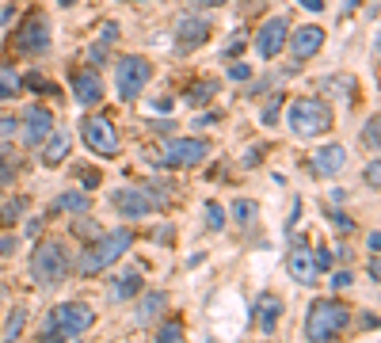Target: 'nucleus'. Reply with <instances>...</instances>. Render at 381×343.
<instances>
[{
    "mask_svg": "<svg viewBox=\"0 0 381 343\" xmlns=\"http://www.w3.org/2000/svg\"><path fill=\"white\" fill-rule=\"evenodd\" d=\"M141 294V275L137 271H126L123 279L111 282V301H134Z\"/></svg>",
    "mask_w": 381,
    "mask_h": 343,
    "instance_id": "nucleus-22",
    "label": "nucleus"
},
{
    "mask_svg": "<svg viewBox=\"0 0 381 343\" xmlns=\"http://www.w3.org/2000/svg\"><path fill=\"white\" fill-rule=\"evenodd\" d=\"M206 38H210V23L202 20V15H187V20H180V27H176V46H180V54L199 50Z\"/></svg>",
    "mask_w": 381,
    "mask_h": 343,
    "instance_id": "nucleus-15",
    "label": "nucleus"
},
{
    "mask_svg": "<svg viewBox=\"0 0 381 343\" xmlns=\"http://www.w3.org/2000/svg\"><path fill=\"white\" fill-rule=\"evenodd\" d=\"M72 96H77L80 107H95V103H103V80H100V73H92V69L72 73Z\"/></svg>",
    "mask_w": 381,
    "mask_h": 343,
    "instance_id": "nucleus-14",
    "label": "nucleus"
},
{
    "mask_svg": "<svg viewBox=\"0 0 381 343\" xmlns=\"http://www.w3.org/2000/svg\"><path fill=\"white\" fill-rule=\"evenodd\" d=\"M313 264H317V271H328V267L336 264V259H332V248H317L313 252Z\"/></svg>",
    "mask_w": 381,
    "mask_h": 343,
    "instance_id": "nucleus-36",
    "label": "nucleus"
},
{
    "mask_svg": "<svg viewBox=\"0 0 381 343\" xmlns=\"http://www.w3.org/2000/svg\"><path fill=\"white\" fill-rule=\"evenodd\" d=\"M149 77H153L149 57H141V54H126L123 61H118V73H115L118 96H123V100H137V96L145 92V84H149Z\"/></svg>",
    "mask_w": 381,
    "mask_h": 343,
    "instance_id": "nucleus-8",
    "label": "nucleus"
},
{
    "mask_svg": "<svg viewBox=\"0 0 381 343\" xmlns=\"http://www.w3.org/2000/svg\"><path fill=\"white\" fill-rule=\"evenodd\" d=\"M95 321L92 305H84V301H61V305L50 309V317H46L42 332L46 336H80V332H88Z\"/></svg>",
    "mask_w": 381,
    "mask_h": 343,
    "instance_id": "nucleus-5",
    "label": "nucleus"
},
{
    "mask_svg": "<svg viewBox=\"0 0 381 343\" xmlns=\"http://www.w3.org/2000/svg\"><path fill=\"white\" fill-rule=\"evenodd\" d=\"M332 107L324 100H294L290 103V130L297 137H320L332 130Z\"/></svg>",
    "mask_w": 381,
    "mask_h": 343,
    "instance_id": "nucleus-4",
    "label": "nucleus"
},
{
    "mask_svg": "<svg viewBox=\"0 0 381 343\" xmlns=\"http://www.w3.org/2000/svg\"><path fill=\"white\" fill-rule=\"evenodd\" d=\"M69 145H72V137L65 134V130H61V134H58V130H54V134H50V137H46V142H42V165L58 168L61 160L69 157Z\"/></svg>",
    "mask_w": 381,
    "mask_h": 343,
    "instance_id": "nucleus-20",
    "label": "nucleus"
},
{
    "mask_svg": "<svg viewBox=\"0 0 381 343\" xmlns=\"http://www.w3.org/2000/svg\"><path fill=\"white\" fill-rule=\"evenodd\" d=\"M61 4H72V0H61Z\"/></svg>",
    "mask_w": 381,
    "mask_h": 343,
    "instance_id": "nucleus-53",
    "label": "nucleus"
},
{
    "mask_svg": "<svg viewBox=\"0 0 381 343\" xmlns=\"http://www.w3.org/2000/svg\"><path fill=\"white\" fill-rule=\"evenodd\" d=\"M302 8H309V12H324V0H297Z\"/></svg>",
    "mask_w": 381,
    "mask_h": 343,
    "instance_id": "nucleus-48",
    "label": "nucleus"
},
{
    "mask_svg": "<svg viewBox=\"0 0 381 343\" xmlns=\"http://www.w3.org/2000/svg\"><path fill=\"white\" fill-rule=\"evenodd\" d=\"M23 210H27V199H12V202H4V206H0V229L15 225Z\"/></svg>",
    "mask_w": 381,
    "mask_h": 343,
    "instance_id": "nucleus-27",
    "label": "nucleus"
},
{
    "mask_svg": "<svg viewBox=\"0 0 381 343\" xmlns=\"http://www.w3.org/2000/svg\"><path fill=\"white\" fill-rule=\"evenodd\" d=\"M263 157V149H248V157H244V168H256V160Z\"/></svg>",
    "mask_w": 381,
    "mask_h": 343,
    "instance_id": "nucleus-47",
    "label": "nucleus"
},
{
    "mask_svg": "<svg viewBox=\"0 0 381 343\" xmlns=\"http://www.w3.org/2000/svg\"><path fill=\"white\" fill-rule=\"evenodd\" d=\"M362 179H366V183L374 187V191L381 187V168H378V160H370V165H366V172H362Z\"/></svg>",
    "mask_w": 381,
    "mask_h": 343,
    "instance_id": "nucleus-37",
    "label": "nucleus"
},
{
    "mask_svg": "<svg viewBox=\"0 0 381 343\" xmlns=\"http://www.w3.org/2000/svg\"><path fill=\"white\" fill-rule=\"evenodd\" d=\"M366 248H370V256H378V248H381V233H378V229H370V233H366Z\"/></svg>",
    "mask_w": 381,
    "mask_h": 343,
    "instance_id": "nucleus-43",
    "label": "nucleus"
},
{
    "mask_svg": "<svg viewBox=\"0 0 381 343\" xmlns=\"http://www.w3.org/2000/svg\"><path fill=\"white\" fill-rule=\"evenodd\" d=\"M206 229H225V210L217 206V202H206Z\"/></svg>",
    "mask_w": 381,
    "mask_h": 343,
    "instance_id": "nucleus-33",
    "label": "nucleus"
},
{
    "mask_svg": "<svg viewBox=\"0 0 381 343\" xmlns=\"http://www.w3.org/2000/svg\"><path fill=\"white\" fill-rule=\"evenodd\" d=\"M20 88H23L20 73H12L8 65H0V100H15V96H20Z\"/></svg>",
    "mask_w": 381,
    "mask_h": 343,
    "instance_id": "nucleus-25",
    "label": "nucleus"
},
{
    "mask_svg": "<svg viewBox=\"0 0 381 343\" xmlns=\"http://www.w3.org/2000/svg\"><path fill=\"white\" fill-rule=\"evenodd\" d=\"M54 134V114L42 107V103H31L27 111H23V142L31 145V149H42V142Z\"/></svg>",
    "mask_w": 381,
    "mask_h": 343,
    "instance_id": "nucleus-11",
    "label": "nucleus"
},
{
    "mask_svg": "<svg viewBox=\"0 0 381 343\" xmlns=\"http://www.w3.org/2000/svg\"><path fill=\"white\" fill-rule=\"evenodd\" d=\"M27 84H31V88H38V92H50V96H54V92H58V88H54V84H50V80H42V77H35V73H31V77H27Z\"/></svg>",
    "mask_w": 381,
    "mask_h": 343,
    "instance_id": "nucleus-41",
    "label": "nucleus"
},
{
    "mask_svg": "<svg viewBox=\"0 0 381 343\" xmlns=\"http://www.w3.org/2000/svg\"><path fill=\"white\" fill-rule=\"evenodd\" d=\"M118 23H103V31H100V38H95V46H92V65H103L107 61V54H111V46L118 43Z\"/></svg>",
    "mask_w": 381,
    "mask_h": 343,
    "instance_id": "nucleus-21",
    "label": "nucleus"
},
{
    "mask_svg": "<svg viewBox=\"0 0 381 343\" xmlns=\"http://www.w3.org/2000/svg\"><path fill=\"white\" fill-rule=\"evenodd\" d=\"M332 225L339 229V233H355V218H347V214H336V210H332Z\"/></svg>",
    "mask_w": 381,
    "mask_h": 343,
    "instance_id": "nucleus-35",
    "label": "nucleus"
},
{
    "mask_svg": "<svg viewBox=\"0 0 381 343\" xmlns=\"http://www.w3.org/2000/svg\"><path fill=\"white\" fill-rule=\"evenodd\" d=\"M15 130H20V122H15V119H0V137H12Z\"/></svg>",
    "mask_w": 381,
    "mask_h": 343,
    "instance_id": "nucleus-44",
    "label": "nucleus"
},
{
    "mask_svg": "<svg viewBox=\"0 0 381 343\" xmlns=\"http://www.w3.org/2000/svg\"><path fill=\"white\" fill-rule=\"evenodd\" d=\"M290 54L297 57V61H309V57H317V50L324 46V31L317 27V23H309V27H297L294 38H286Z\"/></svg>",
    "mask_w": 381,
    "mask_h": 343,
    "instance_id": "nucleus-13",
    "label": "nucleus"
},
{
    "mask_svg": "<svg viewBox=\"0 0 381 343\" xmlns=\"http://www.w3.org/2000/svg\"><path fill=\"white\" fill-rule=\"evenodd\" d=\"M111 206L134 222V218H149V214H157V210H164L168 199L157 195V191H145V187H118L115 199H111Z\"/></svg>",
    "mask_w": 381,
    "mask_h": 343,
    "instance_id": "nucleus-6",
    "label": "nucleus"
},
{
    "mask_svg": "<svg viewBox=\"0 0 381 343\" xmlns=\"http://www.w3.org/2000/svg\"><path fill=\"white\" fill-rule=\"evenodd\" d=\"M244 43H248V31H237V35H233L229 38V43H225V57H233V54H240V50H244Z\"/></svg>",
    "mask_w": 381,
    "mask_h": 343,
    "instance_id": "nucleus-34",
    "label": "nucleus"
},
{
    "mask_svg": "<svg viewBox=\"0 0 381 343\" xmlns=\"http://www.w3.org/2000/svg\"><path fill=\"white\" fill-rule=\"evenodd\" d=\"M15 248H20V236H12V233L0 236V256H15Z\"/></svg>",
    "mask_w": 381,
    "mask_h": 343,
    "instance_id": "nucleus-38",
    "label": "nucleus"
},
{
    "mask_svg": "<svg viewBox=\"0 0 381 343\" xmlns=\"http://www.w3.org/2000/svg\"><path fill=\"white\" fill-rule=\"evenodd\" d=\"M23 324H27V309H12V317H8V324H4V336H0V343H15L20 340V332H23Z\"/></svg>",
    "mask_w": 381,
    "mask_h": 343,
    "instance_id": "nucleus-26",
    "label": "nucleus"
},
{
    "mask_svg": "<svg viewBox=\"0 0 381 343\" xmlns=\"http://www.w3.org/2000/svg\"><path fill=\"white\" fill-rule=\"evenodd\" d=\"M80 179H84V187H100V179H103V176L92 168V172H80Z\"/></svg>",
    "mask_w": 381,
    "mask_h": 343,
    "instance_id": "nucleus-45",
    "label": "nucleus"
},
{
    "mask_svg": "<svg viewBox=\"0 0 381 343\" xmlns=\"http://www.w3.org/2000/svg\"><path fill=\"white\" fill-rule=\"evenodd\" d=\"M168 309V294L164 290H149V294H141V301H137V324H149V321H157L160 313Z\"/></svg>",
    "mask_w": 381,
    "mask_h": 343,
    "instance_id": "nucleus-18",
    "label": "nucleus"
},
{
    "mask_svg": "<svg viewBox=\"0 0 381 343\" xmlns=\"http://www.w3.org/2000/svg\"><path fill=\"white\" fill-rule=\"evenodd\" d=\"M351 282H355V279H351V271H339V275H332V286H336V290H347Z\"/></svg>",
    "mask_w": 381,
    "mask_h": 343,
    "instance_id": "nucleus-42",
    "label": "nucleus"
},
{
    "mask_svg": "<svg viewBox=\"0 0 381 343\" xmlns=\"http://www.w3.org/2000/svg\"><path fill=\"white\" fill-rule=\"evenodd\" d=\"M130 248H134V229H115V233H100L84 252H80V259L72 264V271H77V275H100V271H107V267L115 264V259H123Z\"/></svg>",
    "mask_w": 381,
    "mask_h": 343,
    "instance_id": "nucleus-1",
    "label": "nucleus"
},
{
    "mask_svg": "<svg viewBox=\"0 0 381 343\" xmlns=\"http://www.w3.org/2000/svg\"><path fill=\"white\" fill-rule=\"evenodd\" d=\"M378 126H381V119H378V114H370V119H366V126H362V145H366L370 153H378Z\"/></svg>",
    "mask_w": 381,
    "mask_h": 343,
    "instance_id": "nucleus-30",
    "label": "nucleus"
},
{
    "mask_svg": "<svg viewBox=\"0 0 381 343\" xmlns=\"http://www.w3.org/2000/svg\"><path fill=\"white\" fill-rule=\"evenodd\" d=\"M191 4H229V0H191Z\"/></svg>",
    "mask_w": 381,
    "mask_h": 343,
    "instance_id": "nucleus-51",
    "label": "nucleus"
},
{
    "mask_svg": "<svg viewBox=\"0 0 381 343\" xmlns=\"http://www.w3.org/2000/svg\"><path fill=\"white\" fill-rule=\"evenodd\" d=\"M88 206H92V195H80V191H65L54 199V210H61V214H84Z\"/></svg>",
    "mask_w": 381,
    "mask_h": 343,
    "instance_id": "nucleus-23",
    "label": "nucleus"
},
{
    "mask_svg": "<svg viewBox=\"0 0 381 343\" xmlns=\"http://www.w3.org/2000/svg\"><path fill=\"white\" fill-rule=\"evenodd\" d=\"M46 343H65V336H54V332H50V336H46Z\"/></svg>",
    "mask_w": 381,
    "mask_h": 343,
    "instance_id": "nucleus-52",
    "label": "nucleus"
},
{
    "mask_svg": "<svg viewBox=\"0 0 381 343\" xmlns=\"http://www.w3.org/2000/svg\"><path fill=\"white\" fill-rule=\"evenodd\" d=\"M286 38H290L286 15H274V20H267L263 27H259V35H256V54L267 57V61H274V57L286 50Z\"/></svg>",
    "mask_w": 381,
    "mask_h": 343,
    "instance_id": "nucleus-10",
    "label": "nucleus"
},
{
    "mask_svg": "<svg viewBox=\"0 0 381 343\" xmlns=\"http://www.w3.org/2000/svg\"><path fill=\"white\" fill-rule=\"evenodd\" d=\"M72 233H77V236H84V241H95V236H100L103 229H100V222H88V218H77V222H72Z\"/></svg>",
    "mask_w": 381,
    "mask_h": 343,
    "instance_id": "nucleus-31",
    "label": "nucleus"
},
{
    "mask_svg": "<svg viewBox=\"0 0 381 343\" xmlns=\"http://www.w3.org/2000/svg\"><path fill=\"white\" fill-rule=\"evenodd\" d=\"M248 77H252V69H248L244 61H237V65L229 69V80H237V84H240V80H248Z\"/></svg>",
    "mask_w": 381,
    "mask_h": 343,
    "instance_id": "nucleus-39",
    "label": "nucleus"
},
{
    "mask_svg": "<svg viewBox=\"0 0 381 343\" xmlns=\"http://www.w3.org/2000/svg\"><path fill=\"white\" fill-rule=\"evenodd\" d=\"M366 271H370V282H378V275H381V267H378V256H370V267H366Z\"/></svg>",
    "mask_w": 381,
    "mask_h": 343,
    "instance_id": "nucleus-49",
    "label": "nucleus"
},
{
    "mask_svg": "<svg viewBox=\"0 0 381 343\" xmlns=\"http://www.w3.org/2000/svg\"><path fill=\"white\" fill-rule=\"evenodd\" d=\"M210 157V142L202 137H168L160 149V165L164 168H194Z\"/></svg>",
    "mask_w": 381,
    "mask_h": 343,
    "instance_id": "nucleus-7",
    "label": "nucleus"
},
{
    "mask_svg": "<svg viewBox=\"0 0 381 343\" xmlns=\"http://www.w3.org/2000/svg\"><path fill=\"white\" fill-rule=\"evenodd\" d=\"M183 336H187V332H183V321H164L153 343H183Z\"/></svg>",
    "mask_w": 381,
    "mask_h": 343,
    "instance_id": "nucleus-28",
    "label": "nucleus"
},
{
    "mask_svg": "<svg viewBox=\"0 0 381 343\" xmlns=\"http://www.w3.org/2000/svg\"><path fill=\"white\" fill-rule=\"evenodd\" d=\"M359 8V0H343V12H355Z\"/></svg>",
    "mask_w": 381,
    "mask_h": 343,
    "instance_id": "nucleus-50",
    "label": "nucleus"
},
{
    "mask_svg": "<svg viewBox=\"0 0 381 343\" xmlns=\"http://www.w3.org/2000/svg\"><path fill=\"white\" fill-rule=\"evenodd\" d=\"M233 214H237V222H240V225H252V222H256V214H259V206H256V202H244V199H240L237 206H233Z\"/></svg>",
    "mask_w": 381,
    "mask_h": 343,
    "instance_id": "nucleus-32",
    "label": "nucleus"
},
{
    "mask_svg": "<svg viewBox=\"0 0 381 343\" xmlns=\"http://www.w3.org/2000/svg\"><path fill=\"white\" fill-rule=\"evenodd\" d=\"M286 271H290V279L302 282V286L317 282V264H313V252L305 244H294V252L286 256Z\"/></svg>",
    "mask_w": 381,
    "mask_h": 343,
    "instance_id": "nucleus-16",
    "label": "nucleus"
},
{
    "mask_svg": "<svg viewBox=\"0 0 381 343\" xmlns=\"http://www.w3.org/2000/svg\"><path fill=\"white\" fill-rule=\"evenodd\" d=\"M15 176H20V168H15V157L0 145V187H8V183H15Z\"/></svg>",
    "mask_w": 381,
    "mask_h": 343,
    "instance_id": "nucleus-29",
    "label": "nucleus"
},
{
    "mask_svg": "<svg viewBox=\"0 0 381 343\" xmlns=\"http://www.w3.org/2000/svg\"><path fill=\"white\" fill-rule=\"evenodd\" d=\"M217 96V80H199V84L191 88L187 96H183V103H191V107H202V103H210Z\"/></svg>",
    "mask_w": 381,
    "mask_h": 343,
    "instance_id": "nucleus-24",
    "label": "nucleus"
},
{
    "mask_svg": "<svg viewBox=\"0 0 381 343\" xmlns=\"http://www.w3.org/2000/svg\"><path fill=\"white\" fill-rule=\"evenodd\" d=\"M38 229H42V222H38V218H31V222H23V233H27V236H38Z\"/></svg>",
    "mask_w": 381,
    "mask_h": 343,
    "instance_id": "nucleus-46",
    "label": "nucleus"
},
{
    "mask_svg": "<svg viewBox=\"0 0 381 343\" xmlns=\"http://www.w3.org/2000/svg\"><path fill=\"white\" fill-rule=\"evenodd\" d=\"M309 165H313V172H317V176L332 179V176H339V172H343V165H347V149H343V145H324V149L313 153Z\"/></svg>",
    "mask_w": 381,
    "mask_h": 343,
    "instance_id": "nucleus-17",
    "label": "nucleus"
},
{
    "mask_svg": "<svg viewBox=\"0 0 381 343\" xmlns=\"http://www.w3.org/2000/svg\"><path fill=\"white\" fill-rule=\"evenodd\" d=\"M351 324V309L336 298H317L305 317V340L309 343H332L339 332Z\"/></svg>",
    "mask_w": 381,
    "mask_h": 343,
    "instance_id": "nucleus-2",
    "label": "nucleus"
},
{
    "mask_svg": "<svg viewBox=\"0 0 381 343\" xmlns=\"http://www.w3.org/2000/svg\"><path fill=\"white\" fill-rule=\"evenodd\" d=\"M80 137H84V145L92 153H100V157H118V149H123V142H118L111 119H103V114H84V122H80Z\"/></svg>",
    "mask_w": 381,
    "mask_h": 343,
    "instance_id": "nucleus-9",
    "label": "nucleus"
},
{
    "mask_svg": "<svg viewBox=\"0 0 381 343\" xmlns=\"http://www.w3.org/2000/svg\"><path fill=\"white\" fill-rule=\"evenodd\" d=\"M65 275H69V252H65V244L61 241H38V248L31 252V279L42 286V290H50Z\"/></svg>",
    "mask_w": 381,
    "mask_h": 343,
    "instance_id": "nucleus-3",
    "label": "nucleus"
},
{
    "mask_svg": "<svg viewBox=\"0 0 381 343\" xmlns=\"http://www.w3.org/2000/svg\"><path fill=\"white\" fill-rule=\"evenodd\" d=\"M279 317H282V301L274 298V294H259V301H256V324H259V328L274 332Z\"/></svg>",
    "mask_w": 381,
    "mask_h": 343,
    "instance_id": "nucleus-19",
    "label": "nucleus"
},
{
    "mask_svg": "<svg viewBox=\"0 0 381 343\" xmlns=\"http://www.w3.org/2000/svg\"><path fill=\"white\" fill-rule=\"evenodd\" d=\"M274 122H279V100H271L263 107V126H274Z\"/></svg>",
    "mask_w": 381,
    "mask_h": 343,
    "instance_id": "nucleus-40",
    "label": "nucleus"
},
{
    "mask_svg": "<svg viewBox=\"0 0 381 343\" xmlns=\"http://www.w3.org/2000/svg\"><path fill=\"white\" fill-rule=\"evenodd\" d=\"M46 46H50V23H46V15H35V20L15 35V50L20 54H42Z\"/></svg>",
    "mask_w": 381,
    "mask_h": 343,
    "instance_id": "nucleus-12",
    "label": "nucleus"
}]
</instances>
